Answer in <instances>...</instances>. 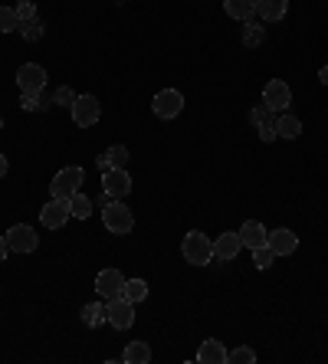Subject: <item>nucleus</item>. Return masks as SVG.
Returning a JSON list of instances; mask_svg holds the SVG:
<instances>
[{
  "label": "nucleus",
  "instance_id": "25",
  "mask_svg": "<svg viewBox=\"0 0 328 364\" xmlns=\"http://www.w3.org/2000/svg\"><path fill=\"white\" fill-rule=\"evenodd\" d=\"M70 207H72V217H76V220H89V213H92V200H89L82 191L70 197Z\"/></svg>",
  "mask_w": 328,
  "mask_h": 364
},
{
  "label": "nucleus",
  "instance_id": "34",
  "mask_svg": "<svg viewBox=\"0 0 328 364\" xmlns=\"http://www.w3.org/2000/svg\"><path fill=\"white\" fill-rule=\"evenodd\" d=\"M266 115H273V112H269V109H266V105H256V109H253V112H250V122H253V125H259V122L266 119Z\"/></svg>",
  "mask_w": 328,
  "mask_h": 364
},
{
  "label": "nucleus",
  "instance_id": "2",
  "mask_svg": "<svg viewBox=\"0 0 328 364\" xmlns=\"http://www.w3.org/2000/svg\"><path fill=\"white\" fill-rule=\"evenodd\" d=\"M102 223H105V230H109V233H115V237H125V233H131V230H135V213H131L129 203L112 200L102 210Z\"/></svg>",
  "mask_w": 328,
  "mask_h": 364
},
{
  "label": "nucleus",
  "instance_id": "21",
  "mask_svg": "<svg viewBox=\"0 0 328 364\" xmlns=\"http://www.w3.org/2000/svg\"><path fill=\"white\" fill-rule=\"evenodd\" d=\"M263 36H266V26L256 23V20H243V46L246 50H256V46H263Z\"/></svg>",
  "mask_w": 328,
  "mask_h": 364
},
{
  "label": "nucleus",
  "instance_id": "9",
  "mask_svg": "<svg viewBox=\"0 0 328 364\" xmlns=\"http://www.w3.org/2000/svg\"><path fill=\"white\" fill-rule=\"evenodd\" d=\"M7 246H10V253H33L36 246H40V237H36L33 227L13 223V227L7 230Z\"/></svg>",
  "mask_w": 328,
  "mask_h": 364
},
{
  "label": "nucleus",
  "instance_id": "11",
  "mask_svg": "<svg viewBox=\"0 0 328 364\" xmlns=\"http://www.w3.org/2000/svg\"><path fill=\"white\" fill-rule=\"evenodd\" d=\"M102 191L109 197H115V200H121V197L131 194V174L125 168H112L102 174Z\"/></svg>",
  "mask_w": 328,
  "mask_h": 364
},
{
  "label": "nucleus",
  "instance_id": "35",
  "mask_svg": "<svg viewBox=\"0 0 328 364\" xmlns=\"http://www.w3.org/2000/svg\"><path fill=\"white\" fill-rule=\"evenodd\" d=\"M7 253H10V246H7V237H0V263L7 259Z\"/></svg>",
  "mask_w": 328,
  "mask_h": 364
},
{
  "label": "nucleus",
  "instance_id": "33",
  "mask_svg": "<svg viewBox=\"0 0 328 364\" xmlns=\"http://www.w3.org/2000/svg\"><path fill=\"white\" fill-rule=\"evenodd\" d=\"M20 109L23 112H40V109H46V105L40 102V95H23V99H20Z\"/></svg>",
  "mask_w": 328,
  "mask_h": 364
},
{
  "label": "nucleus",
  "instance_id": "10",
  "mask_svg": "<svg viewBox=\"0 0 328 364\" xmlns=\"http://www.w3.org/2000/svg\"><path fill=\"white\" fill-rule=\"evenodd\" d=\"M289 102H293V89H289V82H283V79H269L266 89H263V105H266L269 112H285L289 109Z\"/></svg>",
  "mask_w": 328,
  "mask_h": 364
},
{
  "label": "nucleus",
  "instance_id": "20",
  "mask_svg": "<svg viewBox=\"0 0 328 364\" xmlns=\"http://www.w3.org/2000/svg\"><path fill=\"white\" fill-rule=\"evenodd\" d=\"M276 135L279 138H289V141H295V138L302 135V122L295 119V115H289V112H283L276 119Z\"/></svg>",
  "mask_w": 328,
  "mask_h": 364
},
{
  "label": "nucleus",
  "instance_id": "32",
  "mask_svg": "<svg viewBox=\"0 0 328 364\" xmlns=\"http://www.w3.org/2000/svg\"><path fill=\"white\" fill-rule=\"evenodd\" d=\"M13 10H17L20 23H26V20H36V4H33V0H20Z\"/></svg>",
  "mask_w": 328,
  "mask_h": 364
},
{
  "label": "nucleus",
  "instance_id": "18",
  "mask_svg": "<svg viewBox=\"0 0 328 364\" xmlns=\"http://www.w3.org/2000/svg\"><path fill=\"white\" fill-rule=\"evenodd\" d=\"M197 361H200V364H226V348H224V341L207 338L204 345H200V351H197Z\"/></svg>",
  "mask_w": 328,
  "mask_h": 364
},
{
  "label": "nucleus",
  "instance_id": "23",
  "mask_svg": "<svg viewBox=\"0 0 328 364\" xmlns=\"http://www.w3.org/2000/svg\"><path fill=\"white\" fill-rule=\"evenodd\" d=\"M121 296L129 299V302H145L148 299V282L145 279H125V289H121Z\"/></svg>",
  "mask_w": 328,
  "mask_h": 364
},
{
  "label": "nucleus",
  "instance_id": "15",
  "mask_svg": "<svg viewBox=\"0 0 328 364\" xmlns=\"http://www.w3.org/2000/svg\"><path fill=\"white\" fill-rule=\"evenodd\" d=\"M289 14V0H256V17L263 23H279Z\"/></svg>",
  "mask_w": 328,
  "mask_h": 364
},
{
  "label": "nucleus",
  "instance_id": "6",
  "mask_svg": "<svg viewBox=\"0 0 328 364\" xmlns=\"http://www.w3.org/2000/svg\"><path fill=\"white\" fill-rule=\"evenodd\" d=\"M151 112H155L161 122L177 119L184 112V95L177 92V89H164V92H158L155 99H151Z\"/></svg>",
  "mask_w": 328,
  "mask_h": 364
},
{
  "label": "nucleus",
  "instance_id": "26",
  "mask_svg": "<svg viewBox=\"0 0 328 364\" xmlns=\"http://www.w3.org/2000/svg\"><path fill=\"white\" fill-rule=\"evenodd\" d=\"M43 33H46V26H43V20H40V17H36V20H26V23H20V36H23L26 43L43 40Z\"/></svg>",
  "mask_w": 328,
  "mask_h": 364
},
{
  "label": "nucleus",
  "instance_id": "3",
  "mask_svg": "<svg viewBox=\"0 0 328 364\" xmlns=\"http://www.w3.org/2000/svg\"><path fill=\"white\" fill-rule=\"evenodd\" d=\"M105 325H112L115 331H129L135 325V302L125 296L105 299Z\"/></svg>",
  "mask_w": 328,
  "mask_h": 364
},
{
  "label": "nucleus",
  "instance_id": "30",
  "mask_svg": "<svg viewBox=\"0 0 328 364\" xmlns=\"http://www.w3.org/2000/svg\"><path fill=\"white\" fill-rule=\"evenodd\" d=\"M256 132H259V141H276V119H273V115H266V119L259 122L256 125Z\"/></svg>",
  "mask_w": 328,
  "mask_h": 364
},
{
  "label": "nucleus",
  "instance_id": "22",
  "mask_svg": "<svg viewBox=\"0 0 328 364\" xmlns=\"http://www.w3.org/2000/svg\"><path fill=\"white\" fill-rule=\"evenodd\" d=\"M121 361H125V364H148V361H151V348H148V341H129V348H125Z\"/></svg>",
  "mask_w": 328,
  "mask_h": 364
},
{
  "label": "nucleus",
  "instance_id": "36",
  "mask_svg": "<svg viewBox=\"0 0 328 364\" xmlns=\"http://www.w3.org/2000/svg\"><path fill=\"white\" fill-rule=\"evenodd\" d=\"M7 168H10V161H7V154H0V178H7Z\"/></svg>",
  "mask_w": 328,
  "mask_h": 364
},
{
  "label": "nucleus",
  "instance_id": "5",
  "mask_svg": "<svg viewBox=\"0 0 328 364\" xmlns=\"http://www.w3.org/2000/svg\"><path fill=\"white\" fill-rule=\"evenodd\" d=\"M17 89L23 95H40L46 89V69L40 63H23L17 69Z\"/></svg>",
  "mask_w": 328,
  "mask_h": 364
},
{
  "label": "nucleus",
  "instance_id": "27",
  "mask_svg": "<svg viewBox=\"0 0 328 364\" xmlns=\"http://www.w3.org/2000/svg\"><path fill=\"white\" fill-rule=\"evenodd\" d=\"M226 364H256V351L240 345V348H234V351H226Z\"/></svg>",
  "mask_w": 328,
  "mask_h": 364
},
{
  "label": "nucleus",
  "instance_id": "8",
  "mask_svg": "<svg viewBox=\"0 0 328 364\" xmlns=\"http://www.w3.org/2000/svg\"><path fill=\"white\" fill-rule=\"evenodd\" d=\"M70 112H72V122H76L79 128H92L95 122L102 119V105H99L95 95H76Z\"/></svg>",
  "mask_w": 328,
  "mask_h": 364
},
{
  "label": "nucleus",
  "instance_id": "28",
  "mask_svg": "<svg viewBox=\"0 0 328 364\" xmlns=\"http://www.w3.org/2000/svg\"><path fill=\"white\" fill-rule=\"evenodd\" d=\"M20 30V17L13 7H0V33H13Z\"/></svg>",
  "mask_w": 328,
  "mask_h": 364
},
{
  "label": "nucleus",
  "instance_id": "13",
  "mask_svg": "<svg viewBox=\"0 0 328 364\" xmlns=\"http://www.w3.org/2000/svg\"><path fill=\"white\" fill-rule=\"evenodd\" d=\"M266 243H269V250L276 256H293L295 250H299V237H295L289 227H279V230H273L266 237Z\"/></svg>",
  "mask_w": 328,
  "mask_h": 364
},
{
  "label": "nucleus",
  "instance_id": "12",
  "mask_svg": "<svg viewBox=\"0 0 328 364\" xmlns=\"http://www.w3.org/2000/svg\"><path fill=\"white\" fill-rule=\"evenodd\" d=\"M121 289H125V276H121V269H102L99 276H95V292H99L102 299L121 296Z\"/></svg>",
  "mask_w": 328,
  "mask_h": 364
},
{
  "label": "nucleus",
  "instance_id": "19",
  "mask_svg": "<svg viewBox=\"0 0 328 364\" xmlns=\"http://www.w3.org/2000/svg\"><path fill=\"white\" fill-rule=\"evenodd\" d=\"M224 10H226V17H234V20H250L256 17V0H224Z\"/></svg>",
  "mask_w": 328,
  "mask_h": 364
},
{
  "label": "nucleus",
  "instance_id": "31",
  "mask_svg": "<svg viewBox=\"0 0 328 364\" xmlns=\"http://www.w3.org/2000/svg\"><path fill=\"white\" fill-rule=\"evenodd\" d=\"M72 102H76V92H72L70 85H60L53 92V105H60V109H72Z\"/></svg>",
  "mask_w": 328,
  "mask_h": 364
},
{
  "label": "nucleus",
  "instance_id": "4",
  "mask_svg": "<svg viewBox=\"0 0 328 364\" xmlns=\"http://www.w3.org/2000/svg\"><path fill=\"white\" fill-rule=\"evenodd\" d=\"M82 181H86L82 168H79V164H70V168H62L60 174L53 178L50 194L53 197H66V200H70L72 194H79V191H82Z\"/></svg>",
  "mask_w": 328,
  "mask_h": 364
},
{
  "label": "nucleus",
  "instance_id": "17",
  "mask_svg": "<svg viewBox=\"0 0 328 364\" xmlns=\"http://www.w3.org/2000/svg\"><path fill=\"white\" fill-rule=\"evenodd\" d=\"M266 237H269V230L263 227L259 220H246L240 227V240H243V246H246V250H256V246H263V243H266Z\"/></svg>",
  "mask_w": 328,
  "mask_h": 364
},
{
  "label": "nucleus",
  "instance_id": "38",
  "mask_svg": "<svg viewBox=\"0 0 328 364\" xmlns=\"http://www.w3.org/2000/svg\"><path fill=\"white\" fill-rule=\"evenodd\" d=\"M0 128H4V119H0Z\"/></svg>",
  "mask_w": 328,
  "mask_h": 364
},
{
  "label": "nucleus",
  "instance_id": "16",
  "mask_svg": "<svg viewBox=\"0 0 328 364\" xmlns=\"http://www.w3.org/2000/svg\"><path fill=\"white\" fill-rule=\"evenodd\" d=\"M129 161H131L129 148H125V144H112L105 154H99V161L95 164H99V171L105 174V171H112V168H129Z\"/></svg>",
  "mask_w": 328,
  "mask_h": 364
},
{
  "label": "nucleus",
  "instance_id": "29",
  "mask_svg": "<svg viewBox=\"0 0 328 364\" xmlns=\"http://www.w3.org/2000/svg\"><path fill=\"white\" fill-rule=\"evenodd\" d=\"M273 259H276V253L269 250V243H263V246H256V250H253V266H256V269H269V266H273Z\"/></svg>",
  "mask_w": 328,
  "mask_h": 364
},
{
  "label": "nucleus",
  "instance_id": "24",
  "mask_svg": "<svg viewBox=\"0 0 328 364\" xmlns=\"http://www.w3.org/2000/svg\"><path fill=\"white\" fill-rule=\"evenodd\" d=\"M82 322H86V328L105 325V302H89L86 309H82Z\"/></svg>",
  "mask_w": 328,
  "mask_h": 364
},
{
  "label": "nucleus",
  "instance_id": "1",
  "mask_svg": "<svg viewBox=\"0 0 328 364\" xmlns=\"http://www.w3.org/2000/svg\"><path fill=\"white\" fill-rule=\"evenodd\" d=\"M181 253L190 266H207L214 259V240L207 233H200V230H190L181 240Z\"/></svg>",
  "mask_w": 328,
  "mask_h": 364
},
{
  "label": "nucleus",
  "instance_id": "37",
  "mask_svg": "<svg viewBox=\"0 0 328 364\" xmlns=\"http://www.w3.org/2000/svg\"><path fill=\"white\" fill-rule=\"evenodd\" d=\"M319 79H322V85H328V66L319 69Z\"/></svg>",
  "mask_w": 328,
  "mask_h": 364
},
{
  "label": "nucleus",
  "instance_id": "7",
  "mask_svg": "<svg viewBox=\"0 0 328 364\" xmlns=\"http://www.w3.org/2000/svg\"><path fill=\"white\" fill-rule=\"evenodd\" d=\"M70 220H72V207L66 197H53L43 210H40V223H43L46 230H62Z\"/></svg>",
  "mask_w": 328,
  "mask_h": 364
},
{
  "label": "nucleus",
  "instance_id": "14",
  "mask_svg": "<svg viewBox=\"0 0 328 364\" xmlns=\"http://www.w3.org/2000/svg\"><path fill=\"white\" fill-rule=\"evenodd\" d=\"M243 250V240H240V230H226V233H220L214 243V256L217 259H236Z\"/></svg>",
  "mask_w": 328,
  "mask_h": 364
}]
</instances>
